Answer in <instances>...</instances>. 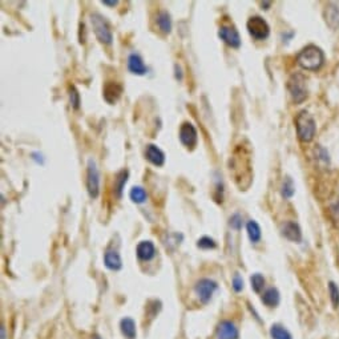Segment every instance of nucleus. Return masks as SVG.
Masks as SVG:
<instances>
[{"label":"nucleus","mask_w":339,"mask_h":339,"mask_svg":"<svg viewBox=\"0 0 339 339\" xmlns=\"http://www.w3.org/2000/svg\"><path fill=\"white\" fill-rule=\"evenodd\" d=\"M229 169L239 190L247 189L253 179L252 150L249 144H239L236 146L229 160Z\"/></svg>","instance_id":"obj_1"},{"label":"nucleus","mask_w":339,"mask_h":339,"mask_svg":"<svg viewBox=\"0 0 339 339\" xmlns=\"http://www.w3.org/2000/svg\"><path fill=\"white\" fill-rule=\"evenodd\" d=\"M325 61V53L317 46L305 47L301 52L297 55V63L301 68L306 71H317L323 65Z\"/></svg>","instance_id":"obj_2"},{"label":"nucleus","mask_w":339,"mask_h":339,"mask_svg":"<svg viewBox=\"0 0 339 339\" xmlns=\"http://www.w3.org/2000/svg\"><path fill=\"white\" fill-rule=\"evenodd\" d=\"M296 128L298 139L302 143H310L314 140L317 132L315 121L307 110H301L296 117Z\"/></svg>","instance_id":"obj_3"},{"label":"nucleus","mask_w":339,"mask_h":339,"mask_svg":"<svg viewBox=\"0 0 339 339\" xmlns=\"http://www.w3.org/2000/svg\"><path fill=\"white\" fill-rule=\"evenodd\" d=\"M287 89L290 92L292 101L296 104L303 103L307 97V88H306V79L301 73H296L287 81Z\"/></svg>","instance_id":"obj_4"},{"label":"nucleus","mask_w":339,"mask_h":339,"mask_svg":"<svg viewBox=\"0 0 339 339\" xmlns=\"http://www.w3.org/2000/svg\"><path fill=\"white\" fill-rule=\"evenodd\" d=\"M91 23H92L95 35H96L97 40H99L100 43H112V31H110L109 28V24L106 23V20L104 19L101 15H99V13H92V15H91Z\"/></svg>","instance_id":"obj_5"},{"label":"nucleus","mask_w":339,"mask_h":339,"mask_svg":"<svg viewBox=\"0 0 339 339\" xmlns=\"http://www.w3.org/2000/svg\"><path fill=\"white\" fill-rule=\"evenodd\" d=\"M247 31H249L250 36L256 40H265L270 35V27L263 17L261 16H252L247 23Z\"/></svg>","instance_id":"obj_6"},{"label":"nucleus","mask_w":339,"mask_h":339,"mask_svg":"<svg viewBox=\"0 0 339 339\" xmlns=\"http://www.w3.org/2000/svg\"><path fill=\"white\" fill-rule=\"evenodd\" d=\"M86 188L92 198H97L100 193V173L97 169L96 163L92 159L88 161L86 166Z\"/></svg>","instance_id":"obj_7"},{"label":"nucleus","mask_w":339,"mask_h":339,"mask_svg":"<svg viewBox=\"0 0 339 339\" xmlns=\"http://www.w3.org/2000/svg\"><path fill=\"white\" fill-rule=\"evenodd\" d=\"M217 287H218V286H217V283L214 282V281L204 278L197 282L196 287H194V291H196L197 297H198L201 302L208 303L210 299H212L213 294H214V291L217 290Z\"/></svg>","instance_id":"obj_8"},{"label":"nucleus","mask_w":339,"mask_h":339,"mask_svg":"<svg viewBox=\"0 0 339 339\" xmlns=\"http://www.w3.org/2000/svg\"><path fill=\"white\" fill-rule=\"evenodd\" d=\"M179 140L181 143L188 148V149H193L197 145L198 141V134H197V129L194 128L192 123H184L179 128Z\"/></svg>","instance_id":"obj_9"},{"label":"nucleus","mask_w":339,"mask_h":339,"mask_svg":"<svg viewBox=\"0 0 339 339\" xmlns=\"http://www.w3.org/2000/svg\"><path fill=\"white\" fill-rule=\"evenodd\" d=\"M218 36L232 48H238L241 46V36H239L238 31L233 26L226 24V26L221 27L218 31Z\"/></svg>","instance_id":"obj_10"},{"label":"nucleus","mask_w":339,"mask_h":339,"mask_svg":"<svg viewBox=\"0 0 339 339\" xmlns=\"http://www.w3.org/2000/svg\"><path fill=\"white\" fill-rule=\"evenodd\" d=\"M104 100H105L108 104H115L119 101V99L123 95V85L116 81H108V83L104 85Z\"/></svg>","instance_id":"obj_11"},{"label":"nucleus","mask_w":339,"mask_h":339,"mask_svg":"<svg viewBox=\"0 0 339 339\" xmlns=\"http://www.w3.org/2000/svg\"><path fill=\"white\" fill-rule=\"evenodd\" d=\"M281 233L285 238L292 241V242H301V239H302V230L298 223L292 222V221L283 222L281 226Z\"/></svg>","instance_id":"obj_12"},{"label":"nucleus","mask_w":339,"mask_h":339,"mask_svg":"<svg viewBox=\"0 0 339 339\" xmlns=\"http://www.w3.org/2000/svg\"><path fill=\"white\" fill-rule=\"evenodd\" d=\"M217 339H238V330L230 321H222L216 330Z\"/></svg>","instance_id":"obj_13"},{"label":"nucleus","mask_w":339,"mask_h":339,"mask_svg":"<svg viewBox=\"0 0 339 339\" xmlns=\"http://www.w3.org/2000/svg\"><path fill=\"white\" fill-rule=\"evenodd\" d=\"M145 157L149 163H152L153 165L156 166H163L164 163H165V154H164V152L160 149L159 146L153 145V144H149V145L146 146Z\"/></svg>","instance_id":"obj_14"},{"label":"nucleus","mask_w":339,"mask_h":339,"mask_svg":"<svg viewBox=\"0 0 339 339\" xmlns=\"http://www.w3.org/2000/svg\"><path fill=\"white\" fill-rule=\"evenodd\" d=\"M136 254L141 261H150L156 254V247L152 241H141L136 247Z\"/></svg>","instance_id":"obj_15"},{"label":"nucleus","mask_w":339,"mask_h":339,"mask_svg":"<svg viewBox=\"0 0 339 339\" xmlns=\"http://www.w3.org/2000/svg\"><path fill=\"white\" fill-rule=\"evenodd\" d=\"M128 68H129V71L133 75H139V76H143V75L148 72V68L144 64L143 59L137 53L129 55V57H128Z\"/></svg>","instance_id":"obj_16"},{"label":"nucleus","mask_w":339,"mask_h":339,"mask_svg":"<svg viewBox=\"0 0 339 339\" xmlns=\"http://www.w3.org/2000/svg\"><path fill=\"white\" fill-rule=\"evenodd\" d=\"M104 263L108 269L110 270H120L121 269V266H123V262H121V257L117 252L115 250H108L105 253V256H104Z\"/></svg>","instance_id":"obj_17"},{"label":"nucleus","mask_w":339,"mask_h":339,"mask_svg":"<svg viewBox=\"0 0 339 339\" xmlns=\"http://www.w3.org/2000/svg\"><path fill=\"white\" fill-rule=\"evenodd\" d=\"M128 176H129V173H128V170L125 169L120 170V172L116 174L115 184H113V192H115L117 198H121V196H123V189L124 186H125L126 181H128Z\"/></svg>","instance_id":"obj_18"},{"label":"nucleus","mask_w":339,"mask_h":339,"mask_svg":"<svg viewBox=\"0 0 339 339\" xmlns=\"http://www.w3.org/2000/svg\"><path fill=\"white\" fill-rule=\"evenodd\" d=\"M326 8V23L331 28H336L339 26V8L334 4H329Z\"/></svg>","instance_id":"obj_19"},{"label":"nucleus","mask_w":339,"mask_h":339,"mask_svg":"<svg viewBox=\"0 0 339 339\" xmlns=\"http://www.w3.org/2000/svg\"><path fill=\"white\" fill-rule=\"evenodd\" d=\"M120 329L126 338L133 339L136 336V323L132 318H124L120 322Z\"/></svg>","instance_id":"obj_20"},{"label":"nucleus","mask_w":339,"mask_h":339,"mask_svg":"<svg viewBox=\"0 0 339 339\" xmlns=\"http://www.w3.org/2000/svg\"><path fill=\"white\" fill-rule=\"evenodd\" d=\"M262 302L265 303L267 307H276V306L279 303L278 290L274 289V287H270V289L266 290L262 296Z\"/></svg>","instance_id":"obj_21"},{"label":"nucleus","mask_w":339,"mask_h":339,"mask_svg":"<svg viewBox=\"0 0 339 339\" xmlns=\"http://www.w3.org/2000/svg\"><path fill=\"white\" fill-rule=\"evenodd\" d=\"M157 26L164 33H169L172 31V19H170V15L166 11H161V12L157 15Z\"/></svg>","instance_id":"obj_22"},{"label":"nucleus","mask_w":339,"mask_h":339,"mask_svg":"<svg viewBox=\"0 0 339 339\" xmlns=\"http://www.w3.org/2000/svg\"><path fill=\"white\" fill-rule=\"evenodd\" d=\"M246 230H247V236L253 243H257L261 239V228L254 219L246 223Z\"/></svg>","instance_id":"obj_23"},{"label":"nucleus","mask_w":339,"mask_h":339,"mask_svg":"<svg viewBox=\"0 0 339 339\" xmlns=\"http://www.w3.org/2000/svg\"><path fill=\"white\" fill-rule=\"evenodd\" d=\"M270 335L273 339H292L291 334L281 325H273L270 327Z\"/></svg>","instance_id":"obj_24"},{"label":"nucleus","mask_w":339,"mask_h":339,"mask_svg":"<svg viewBox=\"0 0 339 339\" xmlns=\"http://www.w3.org/2000/svg\"><path fill=\"white\" fill-rule=\"evenodd\" d=\"M294 193H296V186H294V183H292V179L290 177H285L283 179L282 186H281V194H282L283 198H291L294 196Z\"/></svg>","instance_id":"obj_25"},{"label":"nucleus","mask_w":339,"mask_h":339,"mask_svg":"<svg viewBox=\"0 0 339 339\" xmlns=\"http://www.w3.org/2000/svg\"><path fill=\"white\" fill-rule=\"evenodd\" d=\"M129 197L134 204H144L146 199V192L141 186H134L130 190Z\"/></svg>","instance_id":"obj_26"},{"label":"nucleus","mask_w":339,"mask_h":339,"mask_svg":"<svg viewBox=\"0 0 339 339\" xmlns=\"http://www.w3.org/2000/svg\"><path fill=\"white\" fill-rule=\"evenodd\" d=\"M250 282H252V289L256 292L262 291V289L265 287V278L259 273H256L250 277Z\"/></svg>","instance_id":"obj_27"},{"label":"nucleus","mask_w":339,"mask_h":339,"mask_svg":"<svg viewBox=\"0 0 339 339\" xmlns=\"http://www.w3.org/2000/svg\"><path fill=\"white\" fill-rule=\"evenodd\" d=\"M329 291H330V298L334 307L339 306V287L334 282L329 283Z\"/></svg>","instance_id":"obj_28"},{"label":"nucleus","mask_w":339,"mask_h":339,"mask_svg":"<svg viewBox=\"0 0 339 339\" xmlns=\"http://www.w3.org/2000/svg\"><path fill=\"white\" fill-rule=\"evenodd\" d=\"M197 246H198L199 249H205V250H209V249H214L216 247V241L213 238H210V237H202V238L198 239V242H197Z\"/></svg>","instance_id":"obj_29"},{"label":"nucleus","mask_w":339,"mask_h":339,"mask_svg":"<svg viewBox=\"0 0 339 339\" xmlns=\"http://www.w3.org/2000/svg\"><path fill=\"white\" fill-rule=\"evenodd\" d=\"M70 101H71V105L75 108V109H77L80 105V95L79 92H77V89L75 88L73 85L70 86Z\"/></svg>","instance_id":"obj_30"},{"label":"nucleus","mask_w":339,"mask_h":339,"mask_svg":"<svg viewBox=\"0 0 339 339\" xmlns=\"http://www.w3.org/2000/svg\"><path fill=\"white\" fill-rule=\"evenodd\" d=\"M242 217L239 216L238 213H236V214H233L232 217H230V219H229V225L232 226L233 229H236V230H239L241 229V228H242Z\"/></svg>","instance_id":"obj_31"},{"label":"nucleus","mask_w":339,"mask_h":339,"mask_svg":"<svg viewBox=\"0 0 339 339\" xmlns=\"http://www.w3.org/2000/svg\"><path fill=\"white\" fill-rule=\"evenodd\" d=\"M315 153H317V157H318V160H321V161H323L325 164H329L330 163V157H329V153H327V150L325 149V148H322L321 145H318V148L315 149Z\"/></svg>","instance_id":"obj_32"},{"label":"nucleus","mask_w":339,"mask_h":339,"mask_svg":"<svg viewBox=\"0 0 339 339\" xmlns=\"http://www.w3.org/2000/svg\"><path fill=\"white\" fill-rule=\"evenodd\" d=\"M233 287H234V290H236L237 292H239L243 289V279L241 278L238 274H236L234 278H233Z\"/></svg>","instance_id":"obj_33"},{"label":"nucleus","mask_w":339,"mask_h":339,"mask_svg":"<svg viewBox=\"0 0 339 339\" xmlns=\"http://www.w3.org/2000/svg\"><path fill=\"white\" fill-rule=\"evenodd\" d=\"M331 214L332 217H334V219L339 221V201L331 206Z\"/></svg>","instance_id":"obj_34"},{"label":"nucleus","mask_w":339,"mask_h":339,"mask_svg":"<svg viewBox=\"0 0 339 339\" xmlns=\"http://www.w3.org/2000/svg\"><path fill=\"white\" fill-rule=\"evenodd\" d=\"M101 3H103L104 6L115 7V6H117V3H119V2H108V0H103V2H101Z\"/></svg>","instance_id":"obj_35"},{"label":"nucleus","mask_w":339,"mask_h":339,"mask_svg":"<svg viewBox=\"0 0 339 339\" xmlns=\"http://www.w3.org/2000/svg\"><path fill=\"white\" fill-rule=\"evenodd\" d=\"M2 339H6V329L2 327Z\"/></svg>","instance_id":"obj_36"}]
</instances>
